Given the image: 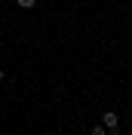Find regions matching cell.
<instances>
[{
	"instance_id": "3",
	"label": "cell",
	"mask_w": 132,
	"mask_h": 135,
	"mask_svg": "<svg viewBox=\"0 0 132 135\" xmlns=\"http://www.w3.org/2000/svg\"><path fill=\"white\" fill-rule=\"evenodd\" d=\"M16 3H18L22 9H34V6H37V0H16Z\"/></svg>"
},
{
	"instance_id": "1",
	"label": "cell",
	"mask_w": 132,
	"mask_h": 135,
	"mask_svg": "<svg viewBox=\"0 0 132 135\" xmlns=\"http://www.w3.org/2000/svg\"><path fill=\"white\" fill-rule=\"evenodd\" d=\"M101 123H105V126H107V129H114V126H120V117H117L114 110H107L105 117H101Z\"/></svg>"
},
{
	"instance_id": "5",
	"label": "cell",
	"mask_w": 132,
	"mask_h": 135,
	"mask_svg": "<svg viewBox=\"0 0 132 135\" xmlns=\"http://www.w3.org/2000/svg\"><path fill=\"white\" fill-rule=\"evenodd\" d=\"M0 80H6V74H3V71H0Z\"/></svg>"
},
{
	"instance_id": "4",
	"label": "cell",
	"mask_w": 132,
	"mask_h": 135,
	"mask_svg": "<svg viewBox=\"0 0 132 135\" xmlns=\"http://www.w3.org/2000/svg\"><path fill=\"white\" fill-rule=\"evenodd\" d=\"M107 135H123V129H120V126H114V129H111Z\"/></svg>"
},
{
	"instance_id": "2",
	"label": "cell",
	"mask_w": 132,
	"mask_h": 135,
	"mask_svg": "<svg viewBox=\"0 0 132 135\" xmlns=\"http://www.w3.org/2000/svg\"><path fill=\"white\" fill-rule=\"evenodd\" d=\"M89 135H107V126H105V123H101V126H92Z\"/></svg>"
}]
</instances>
